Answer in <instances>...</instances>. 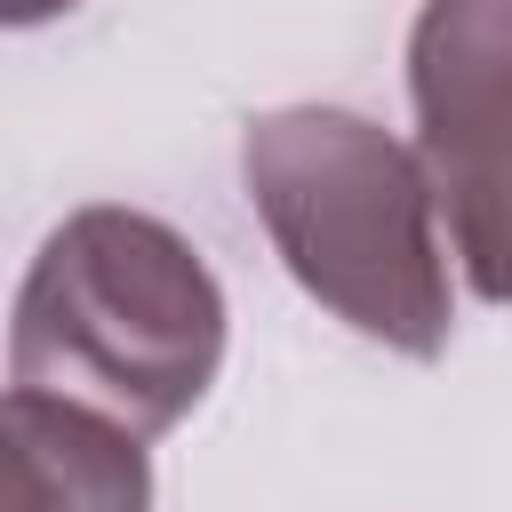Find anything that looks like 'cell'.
Listing matches in <instances>:
<instances>
[{
	"instance_id": "7a4b0ae2",
	"label": "cell",
	"mask_w": 512,
	"mask_h": 512,
	"mask_svg": "<svg viewBox=\"0 0 512 512\" xmlns=\"http://www.w3.org/2000/svg\"><path fill=\"white\" fill-rule=\"evenodd\" d=\"M240 184L272 256L328 320L400 360L448 352L456 296L416 144L344 104H280L240 128Z\"/></svg>"
},
{
	"instance_id": "5b68a950",
	"label": "cell",
	"mask_w": 512,
	"mask_h": 512,
	"mask_svg": "<svg viewBox=\"0 0 512 512\" xmlns=\"http://www.w3.org/2000/svg\"><path fill=\"white\" fill-rule=\"evenodd\" d=\"M80 0H0V32H32V24H56L72 16Z\"/></svg>"
},
{
	"instance_id": "3957f363",
	"label": "cell",
	"mask_w": 512,
	"mask_h": 512,
	"mask_svg": "<svg viewBox=\"0 0 512 512\" xmlns=\"http://www.w3.org/2000/svg\"><path fill=\"white\" fill-rule=\"evenodd\" d=\"M408 104L464 280L512 304V0H424L408 32Z\"/></svg>"
},
{
	"instance_id": "6da1fadb",
	"label": "cell",
	"mask_w": 512,
	"mask_h": 512,
	"mask_svg": "<svg viewBox=\"0 0 512 512\" xmlns=\"http://www.w3.org/2000/svg\"><path fill=\"white\" fill-rule=\"evenodd\" d=\"M216 368L224 288L176 224L88 200L40 240L8 312V384L160 440L208 400Z\"/></svg>"
},
{
	"instance_id": "277c9868",
	"label": "cell",
	"mask_w": 512,
	"mask_h": 512,
	"mask_svg": "<svg viewBox=\"0 0 512 512\" xmlns=\"http://www.w3.org/2000/svg\"><path fill=\"white\" fill-rule=\"evenodd\" d=\"M0 512H152V456L136 432L8 384L0 392Z\"/></svg>"
}]
</instances>
